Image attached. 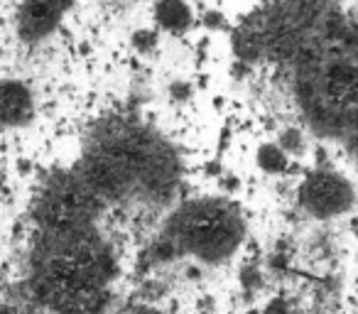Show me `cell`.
<instances>
[{
    "label": "cell",
    "mask_w": 358,
    "mask_h": 314,
    "mask_svg": "<svg viewBox=\"0 0 358 314\" xmlns=\"http://www.w3.org/2000/svg\"><path fill=\"white\" fill-rule=\"evenodd\" d=\"M294 91L317 128H358V30L327 17L294 55Z\"/></svg>",
    "instance_id": "6da1fadb"
},
{
    "label": "cell",
    "mask_w": 358,
    "mask_h": 314,
    "mask_svg": "<svg viewBox=\"0 0 358 314\" xmlns=\"http://www.w3.org/2000/svg\"><path fill=\"white\" fill-rule=\"evenodd\" d=\"M174 234L185 250L214 263L229 258L238 248L243 238V221L229 201H194L177 216Z\"/></svg>",
    "instance_id": "7a4b0ae2"
},
{
    "label": "cell",
    "mask_w": 358,
    "mask_h": 314,
    "mask_svg": "<svg viewBox=\"0 0 358 314\" xmlns=\"http://www.w3.org/2000/svg\"><path fill=\"white\" fill-rule=\"evenodd\" d=\"M96 192L81 177H64L47 187L37 204L40 221L55 234H71L96 211Z\"/></svg>",
    "instance_id": "3957f363"
},
{
    "label": "cell",
    "mask_w": 358,
    "mask_h": 314,
    "mask_svg": "<svg viewBox=\"0 0 358 314\" xmlns=\"http://www.w3.org/2000/svg\"><path fill=\"white\" fill-rule=\"evenodd\" d=\"M299 204L319 219H331L353 204V190L336 172L317 170L299 187Z\"/></svg>",
    "instance_id": "277c9868"
},
{
    "label": "cell",
    "mask_w": 358,
    "mask_h": 314,
    "mask_svg": "<svg viewBox=\"0 0 358 314\" xmlns=\"http://www.w3.org/2000/svg\"><path fill=\"white\" fill-rule=\"evenodd\" d=\"M74 6L76 0H20L15 17L17 37L27 45L47 40L50 35H55Z\"/></svg>",
    "instance_id": "5b68a950"
},
{
    "label": "cell",
    "mask_w": 358,
    "mask_h": 314,
    "mask_svg": "<svg viewBox=\"0 0 358 314\" xmlns=\"http://www.w3.org/2000/svg\"><path fill=\"white\" fill-rule=\"evenodd\" d=\"M32 115H35L32 91L17 79L0 81V128L25 125L32 120Z\"/></svg>",
    "instance_id": "8992f818"
},
{
    "label": "cell",
    "mask_w": 358,
    "mask_h": 314,
    "mask_svg": "<svg viewBox=\"0 0 358 314\" xmlns=\"http://www.w3.org/2000/svg\"><path fill=\"white\" fill-rule=\"evenodd\" d=\"M152 20L157 25V30L182 37L194 27L196 17L187 0H157L152 8Z\"/></svg>",
    "instance_id": "52a82bcc"
},
{
    "label": "cell",
    "mask_w": 358,
    "mask_h": 314,
    "mask_svg": "<svg viewBox=\"0 0 358 314\" xmlns=\"http://www.w3.org/2000/svg\"><path fill=\"white\" fill-rule=\"evenodd\" d=\"M280 6L299 27L314 32L327 17H331L334 0H280Z\"/></svg>",
    "instance_id": "ba28073f"
},
{
    "label": "cell",
    "mask_w": 358,
    "mask_h": 314,
    "mask_svg": "<svg viewBox=\"0 0 358 314\" xmlns=\"http://www.w3.org/2000/svg\"><path fill=\"white\" fill-rule=\"evenodd\" d=\"M258 167L270 175H280V172L287 170L289 160H287V152H285L282 145H275V143H265L258 148Z\"/></svg>",
    "instance_id": "9c48e42d"
},
{
    "label": "cell",
    "mask_w": 358,
    "mask_h": 314,
    "mask_svg": "<svg viewBox=\"0 0 358 314\" xmlns=\"http://www.w3.org/2000/svg\"><path fill=\"white\" fill-rule=\"evenodd\" d=\"M133 45L138 52H150L157 47V32L155 30H138L133 35Z\"/></svg>",
    "instance_id": "30bf717a"
},
{
    "label": "cell",
    "mask_w": 358,
    "mask_h": 314,
    "mask_svg": "<svg viewBox=\"0 0 358 314\" xmlns=\"http://www.w3.org/2000/svg\"><path fill=\"white\" fill-rule=\"evenodd\" d=\"M201 22H204V27H209V30H221V27H226V15L219 10H206L204 15H201Z\"/></svg>",
    "instance_id": "8fae6325"
},
{
    "label": "cell",
    "mask_w": 358,
    "mask_h": 314,
    "mask_svg": "<svg viewBox=\"0 0 358 314\" xmlns=\"http://www.w3.org/2000/svg\"><path fill=\"white\" fill-rule=\"evenodd\" d=\"M265 314H285V304L282 302H273Z\"/></svg>",
    "instance_id": "7c38bea8"
},
{
    "label": "cell",
    "mask_w": 358,
    "mask_h": 314,
    "mask_svg": "<svg viewBox=\"0 0 358 314\" xmlns=\"http://www.w3.org/2000/svg\"><path fill=\"white\" fill-rule=\"evenodd\" d=\"M133 314H162V312H157V309H152V307H138Z\"/></svg>",
    "instance_id": "4fadbf2b"
},
{
    "label": "cell",
    "mask_w": 358,
    "mask_h": 314,
    "mask_svg": "<svg viewBox=\"0 0 358 314\" xmlns=\"http://www.w3.org/2000/svg\"><path fill=\"white\" fill-rule=\"evenodd\" d=\"M0 190H3V172H0Z\"/></svg>",
    "instance_id": "5bb4252c"
}]
</instances>
